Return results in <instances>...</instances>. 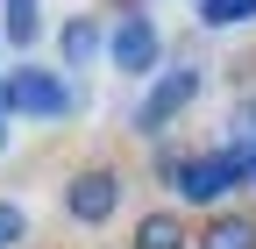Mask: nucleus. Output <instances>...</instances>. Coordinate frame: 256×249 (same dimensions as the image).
I'll list each match as a JSON object with an SVG mask.
<instances>
[{"mask_svg":"<svg viewBox=\"0 0 256 249\" xmlns=\"http://www.w3.org/2000/svg\"><path fill=\"white\" fill-rule=\"evenodd\" d=\"M0 107H8V121H64V114H78L86 107V92H72V78L50 72V64H22L14 72H0Z\"/></svg>","mask_w":256,"mask_h":249,"instance_id":"f257e3e1","label":"nucleus"},{"mask_svg":"<svg viewBox=\"0 0 256 249\" xmlns=\"http://www.w3.org/2000/svg\"><path fill=\"white\" fill-rule=\"evenodd\" d=\"M156 178H164L178 200L214 206V214H220V200L242 185V178H235V164H228V150H200V157H185V150H156Z\"/></svg>","mask_w":256,"mask_h":249,"instance_id":"f03ea898","label":"nucleus"},{"mask_svg":"<svg viewBox=\"0 0 256 249\" xmlns=\"http://www.w3.org/2000/svg\"><path fill=\"white\" fill-rule=\"evenodd\" d=\"M200 92H206V72H200V64H164V72L142 86V100H136V114H128V128L156 142L192 100H200Z\"/></svg>","mask_w":256,"mask_h":249,"instance_id":"7ed1b4c3","label":"nucleus"},{"mask_svg":"<svg viewBox=\"0 0 256 249\" xmlns=\"http://www.w3.org/2000/svg\"><path fill=\"white\" fill-rule=\"evenodd\" d=\"M107 64L121 72V78H156V72H164V28H156L142 8L136 14H114L107 22Z\"/></svg>","mask_w":256,"mask_h":249,"instance_id":"20e7f679","label":"nucleus"},{"mask_svg":"<svg viewBox=\"0 0 256 249\" xmlns=\"http://www.w3.org/2000/svg\"><path fill=\"white\" fill-rule=\"evenodd\" d=\"M121 192H128V178L114 164H78L72 178H64V214H72L78 228H107L121 214Z\"/></svg>","mask_w":256,"mask_h":249,"instance_id":"39448f33","label":"nucleus"},{"mask_svg":"<svg viewBox=\"0 0 256 249\" xmlns=\"http://www.w3.org/2000/svg\"><path fill=\"white\" fill-rule=\"evenodd\" d=\"M107 57V14H64L57 22V72H92Z\"/></svg>","mask_w":256,"mask_h":249,"instance_id":"423d86ee","label":"nucleus"},{"mask_svg":"<svg viewBox=\"0 0 256 249\" xmlns=\"http://www.w3.org/2000/svg\"><path fill=\"white\" fill-rule=\"evenodd\" d=\"M192 249H256V214H249V206L206 214V228L192 235Z\"/></svg>","mask_w":256,"mask_h":249,"instance_id":"0eeeda50","label":"nucleus"},{"mask_svg":"<svg viewBox=\"0 0 256 249\" xmlns=\"http://www.w3.org/2000/svg\"><path fill=\"white\" fill-rule=\"evenodd\" d=\"M0 43L8 50H36L43 43V0H0Z\"/></svg>","mask_w":256,"mask_h":249,"instance_id":"6e6552de","label":"nucleus"},{"mask_svg":"<svg viewBox=\"0 0 256 249\" xmlns=\"http://www.w3.org/2000/svg\"><path fill=\"white\" fill-rule=\"evenodd\" d=\"M136 249H192V228L178 206H150L136 221Z\"/></svg>","mask_w":256,"mask_h":249,"instance_id":"1a4fd4ad","label":"nucleus"},{"mask_svg":"<svg viewBox=\"0 0 256 249\" xmlns=\"http://www.w3.org/2000/svg\"><path fill=\"white\" fill-rule=\"evenodd\" d=\"M192 22L200 28H242V22H256V0H200Z\"/></svg>","mask_w":256,"mask_h":249,"instance_id":"9d476101","label":"nucleus"},{"mask_svg":"<svg viewBox=\"0 0 256 249\" xmlns=\"http://www.w3.org/2000/svg\"><path fill=\"white\" fill-rule=\"evenodd\" d=\"M22 242H28V206L0 200V249H22Z\"/></svg>","mask_w":256,"mask_h":249,"instance_id":"9b49d317","label":"nucleus"},{"mask_svg":"<svg viewBox=\"0 0 256 249\" xmlns=\"http://www.w3.org/2000/svg\"><path fill=\"white\" fill-rule=\"evenodd\" d=\"M228 142H256V92H242L228 114Z\"/></svg>","mask_w":256,"mask_h":249,"instance_id":"f8f14e48","label":"nucleus"},{"mask_svg":"<svg viewBox=\"0 0 256 249\" xmlns=\"http://www.w3.org/2000/svg\"><path fill=\"white\" fill-rule=\"evenodd\" d=\"M220 150H228V164H235V178L249 185V192H256V142H220Z\"/></svg>","mask_w":256,"mask_h":249,"instance_id":"ddd939ff","label":"nucleus"},{"mask_svg":"<svg viewBox=\"0 0 256 249\" xmlns=\"http://www.w3.org/2000/svg\"><path fill=\"white\" fill-rule=\"evenodd\" d=\"M0 150H8V114H0Z\"/></svg>","mask_w":256,"mask_h":249,"instance_id":"4468645a","label":"nucleus"},{"mask_svg":"<svg viewBox=\"0 0 256 249\" xmlns=\"http://www.w3.org/2000/svg\"><path fill=\"white\" fill-rule=\"evenodd\" d=\"M192 8H200V0H192Z\"/></svg>","mask_w":256,"mask_h":249,"instance_id":"2eb2a0df","label":"nucleus"},{"mask_svg":"<svg viewBox=\"0 0 256 249\" xmlns=\"http://www.w3.org/2000/svg\"><path fill=\"white\" fill-rule=\"evenodd\" d=\"M0 114H8V107H0Z\"/></svg>","mask_w":256,"mask_h":249,"instance_id":"dca6fc26","label":"nucleus"}]
</instances>
